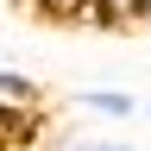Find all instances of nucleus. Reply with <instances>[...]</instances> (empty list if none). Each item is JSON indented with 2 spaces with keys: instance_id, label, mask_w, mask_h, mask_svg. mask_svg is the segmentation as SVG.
Instances as JSON below:
<instances>
[{
  "instance_id": "2",
  "label": "nucleus",
  "mask_w": 151,
  "mask_h": 151,
  "mask_svg": "<svg viewBox=\"0 0 151 151\" xmlns=\"http://www.w3.org/2000/svg\"><path fill=\"white\" fill-rule=\"evenodd\" d=\"M69 101L82 113H101V120H132V113H139V101H132L126 88H76Z\"/></svg>"
},
{
  "instance_id": "4",
  "label": "nucleus",
  "mask_w": 151,
  "mask_h": 151,
  "mask_svg": "<svg viewBox=\"0 0 151 151\" xmlns=\"http://www.w3.org/2000/svg\"><path fill=\"white\" fill-rule=\"evenodd\" d=\"M0 151H19V145H6V139H0Z\"/></svg>"
},
{
  "instance_id": "1",
  "label": "nucleus",
  "mask_w": 151,
  "mask_h": 151,
  "mask_svg": "<svg viewBox=\"0 0 151 151\" xmlns=\"http://www.w3.org/2000/svg\"><path fill=\"white\" fill-rule=\"evenodd\" d=\"M63 19H82L88 32H132L145 19V0H69Z\"/></svg>"
},
{
  "instance_id": "6",
  "label": "nucleus",
  "mask_w": 151,
  "mask_h": 151,
  "mask_svg": "<svg viewBox=\"0 0 151 151\" xmlns=\"http://www.w3.org/2000/svg\"><path fill=\"white\" fill-rule=\"evenodd\" d=\"M145 19H151V0H145Z\"/></svg>"
},
{
  "instance_id": "3",
  "label": "nucleus",
  "mask_w": 151,
  "mask_h": 151,
  "mask_svg": "<svg viewBox=\"0 0 151 151\" xmlns=\"http://www.w3.org/2000/svg\"><path fill=\"white\" fill-rule=\"evenodd\" d=\"M57 151H132L126 139H101V132H63Z\"/></svg>"
},
{
  "instance_id": "5",
  "label": "nucleus",
  "mask_w": 151,
  "mask_h": 151,
  "mask_svg": "<svg viewBox=\"0 0 151 151\" xmlns=\"http://www.w3.org/2000/svg\"><path fill=\"white\" fill-rule=\"evenodd\" d=\"M145 120H151V101H145Z\"/></svg>"
}]
</instances>
